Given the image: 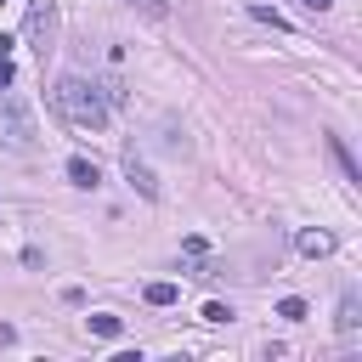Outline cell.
Returning a JSON list of instances; mask_svg holds the SVG:
<instances>
[{
  "mask_svg": "<svg viewBox=\"0 0 362 362\" xmlns=\"http://www.w3.org/2000/svg\"><path fill=\"white\" fill-rule=\"evenodd\" d=\"M51 107H57L74 130H85V136L107 130V102H102V90H96L90 79H79V74H62V79L51 85Z\"/></svg>",
  "mask_w": 362,
  "mask_h": 362,
  "instance_id": "cell-1",
  "label": "cell"
},
{
  "mask_svg": "<svg viewBox=\"0 0 362 362\" xmlns=\"http://www.w3.org/2000/svg\"><path fill=\"white\" fill-rule=\"evenodd\" d=\"M0 141H6V147H23V153L40 141L34 113H28V102H23L11 85H0Z\"/></svg>",
  "mask_w": 362,
  "mask_h": 362,
  "instance_id": "cell-2",
  "label": "cell"
},
{
  "mask_svg": "<svg viewBox=\"0 0 362 362\" xmlns=\"http://www.w3.org/2000/svg\"><path fill=\"white\" fill-rule=\"evenodd\" d=\"M23 34H28V45L45 57V51L57 45V0H28V23H23Z\"/></svg>",
  "mask_w": 362,
  "mask_h": 362,
  "instance_id": "cell-3",
  "label": "cell"
},
{
  "mask_svg": "<svg viewBox=\"0 0 362 362\" xmlns=\"http://www.w3.org/2000/svg\"><path fill=\"white\" fill-rule=\"evenodd\" d=\"M68 181H74V187H85V192H90V187H102V170H96V158L74 153V158H68Z\"/></svg>",
  "mask_w": 362,
  "mask_h": 362,
  "instance_id": "cell-4",
  "label": "cell"
},
{
  "mask_svg": "<svg viewBox=\"0 0 362 362\" xmlns=\"http://www.w3.org/2000/svg\"><path fill=\"white\" fill-rule=\"evenodd\" d=\"M124 175H130V187H136L141 198H158V181H153V170H147L136 153H124Z\"/></svg>",
  "mask_w": 362,
  "mask_h": 362,
  "instance_id": "cell-5",
  "label": "cell"
},
{
  "mask_svg": "<svg viewBox=\"0 0 362 362\" xmlns=\"http://www.w3.org/2000/svg\"><path fill=\"white\" fill-rule=\"evenodd\" d=\"M294 243H300V255H305V260H322V255H334V232H322V226L300 232Z\"/></svg>",
  "mask_w": 362,
  "mask_h": 362,
  "instance_id": "cell-6",
  "label": "cell"
},
{
  "mask_svg": "<svg viewBox=\"0 0 362 362\" xmlns=\"http://www.w3.org/2000/svg\"><path fill=\"white\" fill-rule=\"evenodd\" d=\"M334 328H339L345 339L362 328V300H356V288H345V294H339V322H334Z\"/></svg>",
  "mask_w": 362,
  "mask_h": 362,
  "instance_id": "cell-7",
  "label": "cell"
},
{
  "mask_svg": "<svg viewBox=\"0 0 362 362\" xmlns=\"http://www.w3.org/2000/svg\"><path fill=\"white\" fill-rule=\"evenodd\" d=\"M328 158L339 164V175H345V181H362V170H356V158H351V147H345L339 136H328Z\"/></svg>",
  "mask_w": 362,
  "mask_h": 362,
  "instance_id": "cell-8",
  "label": "cell"
},
{
  "mask_svg": "<svg viewBox=\"0 0 362 362\" xmlns=\"http://www.w3.org/2000/svg\"><path fill=\"white\" fill-rule=\"evenodd\" d=\"M141 300L164 311V305H175V300H181V283H170V277H164V283H147V288H141Z\"/></svg>",
  "mask_w": 362,
  "mask_h": 362,
  "instance_id": "cell-9",
  "label": "cell"
},
{
  "mask_svg": "<svg viewBox=\"0 0 362 362\" xmlns=\"http://www.w3.org/2000/svg\"><path fill=\"white\" fill-rule=\"evenodd\" d=\"M85 322H90L96 339H119V334H124V317H113V311H96V317H85Z\"/></svg>",
  "mask_w": 362,
  "mask_h": 362,
  "instance_id": "cell-10",
  "label": "cell"
},
{
  "mask_svg": "<svg viewBox=\"0 0 362 362\" xmlns=\"http://www.w3.org/2000/svg\"><path fill=\"white\" fill-rule=\"evenodd\" d=\"M277 317H283V322H305V300H300V294L277 300Z\"/></svg>",
  "mask_w": 362,
  "mask_h": 362,
  "instance_id": "cell-11",
  "label": "cell"
},
{
  "mask_svg": "<svg viewBox=\"0 0 362 362\" xmlns=\"http://www.w3.org/2000/svg\"><path fill=\"white\" fill-rule=\"evenodd\" d=\"M130 6H136L141 17H153V23H164V17H170V0H130Z\"/></svg>",
  "mask_w": 362,
  "mask_h": 362,
  "instance_id": "cell-12",
  "label": "cell"
},
{
  "mask_svg": "<svg viewBox=\"0 0 362 362\" xmlns=\"http://www.w3.org/2000/svg\"><path fill=\"white\" fill-rule=\"evenodd\" d=\"M17 79V68H11V40L0 34V85H11Z\"/></svg>",
  "mask_w": 362,
  "mask_h": 362,
  "instance_id": "cell-13",
  "label": "cell"
},
{
  "mask_svg": "<svg viewBox=\"0 0 362 362\" xmlns=\"http://www.w3.org/2000/svg\"><path fill=\"white\" fill-rule=\"evenodd\" d=\"M249 17H255V23H272V28H288L283 11H272V6H249Z\"/></svg>",
  "mask_w": 362,
  "mask_h": 362,
  "instance_id": "cell-14",
  "label": "cell"
},
{
  "mask_svg": "<svg viewBox=\"0 0 362 362\" xmlns=\"http://www.w3.org/2000/svg\"><path fill=\"white\" fill-rule=\"evenodd\" d=\"M204 322H232V305H221V300H209V305H204Z\"/></svg>",
  "mask_w": 362,
  "mask_h": 362,
  "instance_id": "cell-15",
  "label": "cell"
},
{
  "mask_svg": "<svg viewBox=\"0 0 362 362\" xmlns=\"http://www.w3.org/2000/svg\"><path fill=\"white\" fill-rule=\"evenodd\" d=\"M11 339H17V328H11V322H0V345H11Z\"/></svg>",
  "mask_w": 362,
  "mask_h": 362,
  "instance_id": "cell-16",
  "label": "cell"
},
{
  "mask_svg": "<svg viewBox=\"0 0 362 362\" xmlns=\"http://www.w3.org/2000/svg\"><path fill=\"white\" fill-rule=\"evenodd\" d=\"M328 6H334V0H305V11H328Z\"/></svg>",
  "mask_w": 362,
  "mask_h": 362,
  "instance_id": "cell-17",
  "label": "cell"
}]
</instances>
